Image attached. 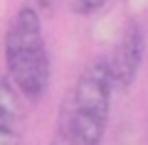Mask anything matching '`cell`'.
I'll return each mask as SVG.
<instances>
[{"label":"cell","mask_w":148,"mask_h":145,"mask_svg":"<svg viewBox=\"0 0 148 145\" xmlns=\"http://www.w3.org/2000/svg\"><path fill=\"white\" fill-rule=\"evenodd\" d=\"M114 76L106 59L86 64L59 111L57 133L62 145H101L114 101Z\"/></svg>","instance_id":"1"},{"label":"cell","mask_w":148,"mask_h":145,"mask_svg":"<svg viewBox=\"0 0 148 145\" xmlns=\"http://www.w3.org/2000/svg\"><path fill=\"white\" fill-rule=\"evenodd\" d=\"M8 79L27 101H40L49 86V54L42 35V20L35 7H20L5 32Z\"/></svg>","instance_id":"2"},{"label":"cell","mask_w":148,"mask_h":145,"mask_svg":"<svg viewBox=\"0 0 148 145\" xmlns=\"http://www.w3.org/2000/svg\"><path fill=\"white\" fill-rule=\"evenodd\" d=\"M141 59H143V35H141V25L136 20H128L121 30L116 47L111 57L106 59L111 69V76L116 88H131V84L136 81L138 69H141Z\"/></svg>","instance_id":"3"},{"label":"cell","mask_w":148,"mask_h":145,"mask_svg":"<svg viewBox=\"0 0 148 145\" xmlns=\"http://www.w3.org/2000/svg\"><path fill=\"white\" fill-rule=\"evenodd\" d=\"M10 79L0 76V145H20L22 140V106Z\"/></svg>","instance_id":"4"},{"label":"cell","mask_w":148,"mask_h":145,"mask_svg":"<svg viewBox=\"0 0 148 145\" xmlns=\"http://www.w3.org/2000/svg\"><path fill=\"white\" fill-rule=\"evenodd\" d=\"M106 5V0H74V10L79 15H91V12L101 10Z\"/></svg>","instance_id":"5"},{"label":"cell","mask_w":148,"mask_h":145,"mask_svg":"<svg viewBox=\"0 0 148 145\" xmlns=\"http://www.w3.org/2000/svg\"><path fill=\"white\" fill-rule=\"evenodd\" d=\"M57 3H59V0H37V10L45 12V15H49V12L57 7Z\"/></svg>","instance_id":"6"}]
</instances>
